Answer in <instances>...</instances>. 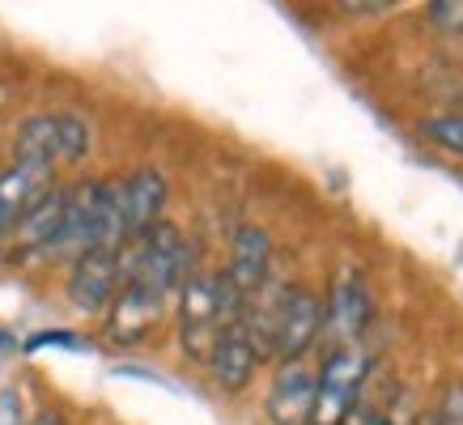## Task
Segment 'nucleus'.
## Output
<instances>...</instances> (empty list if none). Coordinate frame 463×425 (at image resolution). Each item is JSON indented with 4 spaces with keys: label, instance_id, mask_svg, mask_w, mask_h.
<instances>
[{
    "label": "nucleus",
    "instance_id": "1",
    "mask_svg": "<svg viewBox=\"0 0 463 425\" xmlns=\"http://www.w3.org/2000/svg\"><path fill=\"white\" fill-rule=\"evenodd\" d=\"M242 319V298L225 272H192L179 289V340L192 362H209L213 345L230 324Z\"/></svg>",
    "mask_w": 463,
    "mask_h": 425
},
{
    "label": "nucleus",
    "instance_id": "2",
    "mask_svg": "<svg viewBox=\"0 0 463 425\" xmlns=\"http://www.w3.org/2000/svg\"><path fill=\"white\" fill-rule=\"evenodd\" d=\"M192 272H196L192 242L183 239V230L170 226V222H157L154 230H145L141 239L124 247V281H137L162 298L179 294Z\"/></svg>",
    "mask_w": 463,
    "mask_h": 425
},
{
    "label": "nucleus",
    "instance_id": "3",
    "mask_svg": "<svg viewBox=\"0 0 463 425\" xmlns=\"http://www.w3.org/2000/svg\"><path fill=\"white\" fill-rule=\"evenodd\" d=\"M365 374H370V354L362 345H336L323 370H315V409L310 425H345L353 417V404L362 396Z\"/></svg>",
    "mask_w": 463,
    "mask_h": 425
},
{
    "label": "nucleus",
    "instance_id": "4",
    "mask_svg": "<svg viewBox=\"0 0 463 425\" xmlns=\"http://www.w3.org/2000/svg\"><path fill=\"white\" fill-rule=\"evenodd\" d=\"M90 154V128L72 111H43L30 115L17 128V157L56 170L60 162H81Z\"/></svg>",
    "mask_w": 463,
    "mask_h": 425
},
{
    "label": "nucleus",
    "instance_id": "5",
    "mask_svg": "<svg viewBox=\"0 0 463 425\" xmlns=\"http://www.w3.org/2000/svg\"><path fill=\"white\" fill-rule=\"evenodd\" d=\"M115 192V209H119V222H124L128 242H137L145 230H154L162 222V209H166V179L162 170H132L124 179H111Z\"/></svg>",
    "mask_w": 463,
    "mask_h": 425
},
{
    "label": "nucleus",
    "instance_id": "6",
    "mask_svg": "<svg viewBox=\"0 0 463 425\" xmlns=\"http://www.w3.org/2000/svg\"><path fill=\"white\" fill-rule=\"evenodd\" d=\"M124 285V251H85L72 260L69 272V302L77 311H107Z\"/></svg>",
    "mask_w": 463,
    "mask_h": 425
},
{
    "label": "nucleus",
    "instance_id": "7",
    "mask_svg": "<svg viewBox=\"0 0 463 425\" xmlns=\"http://www.w3.org/2000/svg\"><path fill=\"white\" fill-rule=\"evenodd\" d=\"M225 281L234 285V294L242 298V307L272 281V239H268L260 226H239L234 230Z\"/></svg>",
    "mask_w": 463,
    "mask_h": 425
},
{
    "label": "nucleus",
    "instance_id": "8",
    "mask_svg": "<svg viewBox=\"0 0 463 425\" xmlns=\"http://www.w3.org/2000/svg\"><path fill=\"white\" fill-rule=\"evenodd\" d=\"M162 307H166L162 294H154V289H145L137 281H124L115 302L107 307V336L115 345H137V340H145L157 327Z\"/></svg>",
    "mask_w": 463,
    "mask_h": 425
},
{
    "label": "nucleus",
    "instance_id": "9",
    "mask_svg": "<svg viewBox=\"0 0 463 425\" xmlns=\"http://www.w3.org/2000/svg\"><path fill=\"white\" fill-rule=\"evenodd\" d=\"M52 166H39V162H22L17 157L9 170H0V239L22 222V212L30 204H39L47 192H52Z\"/></svg>",
    "mask_w": 463,
    "mask_h": 425
},
{
    "label": "nucleus",
    "instance_id": "10",
    "mask_svg": "<svg viewBox=\"0 0 463 425\" xmlns=\"http://www.w3.org/2000/svg\"><path fill=\"white\" fill-rule=\"evenodd\" d=\"M315 409V370L307 362H285L268 387V417L277 425H310Z\"/></svg>",
    "mask_w": 463,
    "mask_h": 425
},
{
    "label": "nucleus",
    "instance_id": "11",
    "mask_svg": "<svg viewBox=\"0 0 463 425\" xmlns=\"http://www.w3.org/2000/svg\"><path fill=\"white\" fill-rule=\"evenodd\" d=\"M323 324L332 327V336L340 345H357L362 340L365 324H370V294H365L357 272H340L332 281V298L323 307Z\"/></svg>",
    "mask_w": 463,
    "mask_h": 425
},
{
    "label": "nucleus",
    "instance_id": "12",
    "mask_svg": "<svg viewBox=\"0 0 463 425\" xmlns=\"http://www.w3.org/2000/svg\"><path fill=\"white\" fill-rule=\"evenodd\" d=\"M204 366L213 370V379L222 382L225 392H242V387L251 382L255 366H260V349H255L251 332L242 327V319L230 324L222 336H217V345H213V354Z\"/></svg>",
    "mask_w": 463,
    "mask_h": 425
},
{
    "label": "nucleus",
    "instance_id": "13",
    "mask_svg": "<svg viewBox=\"0 0 463 425\" xmlns=\"http://www.w3.org/2000/svg\"><path fill=\"white\" fill-rule=\"evenodd\" d=\"M64 209H69V187H52L39 204H30L22 212V222L14 226L17 247L34 255H52V247L60 239V226H64Z\"/></svg>",
    "mask_w": 463,
    "mask_h": 425
},
{
    "label": "nucleus",
    "instance_id": "14",
    "mask_svg": "<svg viewBox=\"0 0 463 425\" xmlns=\"http://www.w3.org/2000/svg\"><path fill=\"white\" fill-rule=\"evenodd\" d=\"M421 132L442 149V154L463 162V115H434V119L421 124Z\"/></svg>",
    "mask_w": 463,
    "mask_h": 425
},
{
    "label": "nucleus",
    "instance_id": "15",
    "mask_svg": "<svg viewBox=\"0 0 463 425\" xmlns=\"http://www.w3.org/2000/svg\"><path fill=\"white\" fill-rule=\"evenodd\" d=\"M425 17L450 34H463V0H434V5H425Z\"/></svg>",
    "mask_w": 463,
    "mask_h": 425
},
{
    "label": "nucleus",
    "instance_id": "16",
    "mask_svg": "<svg viewBox=\"0 0 463 425\" xmlns=\"http://www.w3.org/2000/svg\"><path fill=\"white\" fill-rule=\"evenodd\" d=\"M434 425H463V382H450L447 396H442V409H438Z\"/></svg>",
    "mask_w": 463,
    "mask_h": 425
},
{
    "label": "nucleus",
    "instance_id": "17",
    "mask_svg": "<svg viewBox=\"0 0 463 425\" xmlns=\"http://www.w3.org/2000/svg\"><path fill=\"white\" fill-rule=\"evenodd\" d=\"M30 425H64V417H60V412H39Z\"/></svg>",
    "mask_w": 463,
    "mask_h": 425
},
{
    "label": "nucleus",
    "instance_id": "18",
    "mask_svg": "<svg viewBox=\"0 0 463 425\" xmlns=\"http://www.w3.org/2000/svg\"><path fill=\"white\" fill-rule=\"evenodd\" d=\"M430 425H434V421H430Z\"/></svg>",
    "mask_w": 463,
    "mask_h": 425
}]
</instances>
